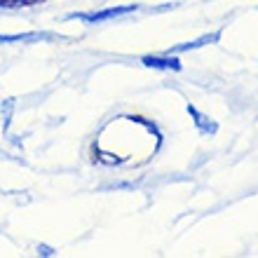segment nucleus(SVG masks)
Listing matches in <instances>:
<instances>
[{"instance_id": "nucleus-1", "label": "nucleus", "mask_w": 258, "mask_h": 258, "mask_svg": "<svg viewBox=\"0 0 258 258\" xmlns=\"http://www.w3.org/2000/svg\"><path fill=\"white\" fill-rule=\"evenodd\" d=\"M136 12V5H122V7H108V10H99V12H73L68 14L66 19H78L82 24H106L110 19H117V17H124V14Z\"/></svg>"}, {"instance_id": "nucleus-2", "label": "nucleus", "mask_w": 258, "mask_h": 258, "mask_svg": "<svg viewBox=\"0 0 258 258\" xmlns=\"http://www.w3.org/2000/svg\"><path fill=\"white\" fill-rule=\"evenodd\" d=\"M59 40V35L47 31H35V33H17V35H0V45H33V42H52Z\"/></svg>"}, {"instance_id": "nucleus-3", "label": "nucleus", "mask_w": 258, "mask_h": 258, "mask_svg": "<svg viewBox=\"0 0 258 258\" xmlns=\"http://www.w3.org/2000/svg\"><path fill=\"white\" fill-rule=\"evenodd\" d=\"M143 63L148 68H162V71H178L181 68V63H178V59H174V56H143Z\"/></svg>"}, {"instance_id": "nucleus-4", "label": "nucleus", "mask_w": 258, "mask_h": 258, "mask_svg": "<svg viewBox=\"0 0 258 258\" xmlns=\"http://www.w3.org/2000/svg\"><path fill=\"white\" fill-rule=\"evenodd\" d=\"M14 108H17V101L14 99H5L3 106H0V117H3V132L10 129V122H12V115H14Z\"/></svg>"}, {"instance_id": "nucleus-5", "label": "nucleus", "mask_w": 258, "mask_h": 258, "mask_svg": "<svg viewBox=\"0 0 258 258\" xmlns=\"http://www.w3.org/2000/svg\"><path fill=\"white\" fill-rule=\"evenodd\" d=\"M211 40H216V35H204V38H200V40H195V42H185V45H178V47L169 49L167 54H176V52H185V49H195V47H202L204 42H211Z\"/></svg>"}, {"instance_id": "nucleus-6", "label": "nucleus", "mask_w": 258, "mask_h": 258, "mask_svg": "<svg viewBox=\"0 0 258 258\" xmlns=\"http://www.w3.org/2000/svg\"><path fill=\"white\" fill-rule=\"evenodd\" d=\"M38 3V0H0V10H19V7H28Z\"/></svg>"}, {"instance_id": "nucleus-7", "label": "nucleus", "mask_w": 258, "mask_h": 258, "mask_svg": "<svg viewBox=\"0 0 258 258\" xmlns=\"http://www.w3.org/2000/svg\"><path fill=\"white\" fill-rule=\"evenodd\" d=\"M188 110H190V115H195V117H197L195 122L200 124V129H202V132H209V129H214V127H209V124H207V117H204V115H200V113H197L195 108H188Z\"/></svg>"}, {"instance_id": "nucleus-8", "label": "nucleus", "mask_w": 258, "mask_h": 258, "mask_svg": "<svg viewBox=\"0 0 258 258\" xmlns=\"http://www.w3.org/2000/svg\"><path fill=\"white\" fill-rule=\"evenodd\" d=\"M38 253H42V256H54V249H49V246H38Z\"/></svg>"}]
</instances>
